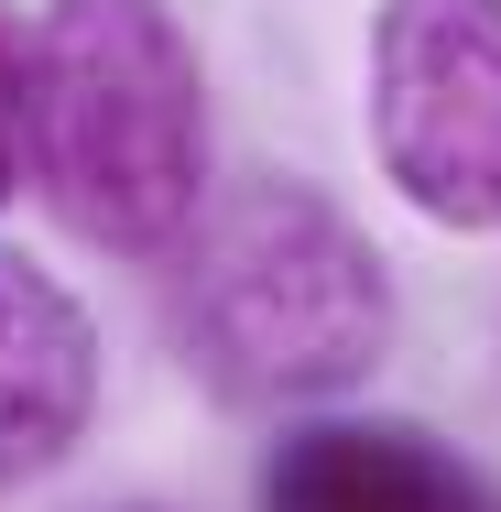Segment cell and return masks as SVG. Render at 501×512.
I'll list each match as a JSON object with an SVG mask.
<instances>
[{"label":"cell","mask_w":501,"mask_h":512,"mask_svg":"<svg viewBox=\"0 0 501 512\" xmlns=\"http://www.w3.org/2000/svg\"><path fill=\"white\" fill-rule=\"evenodd\" d=\"M175 349L218 404L295 414L338 404L393 349V273L371 229L305 175H262L186 229Z\"/></svg>","instance_id":"cell-1"},{"label":"cell","mask_w":501,"mask_h":512,"mask_svg":"<svg viewBox=\"0 0 501 512\" xmlns=\"http://www.w3.org/2000/svg\"><path fill=\"white\" fill-rule=\"evenodd\" d=\"M33 175L120 262L207 218V66L164 0H55L33 22Z\"/></svg>","instance_id":"cell-2"},{"label":"cell","mask_w":501,"mask_h":512,"mask_svg":"<svg viewBox=\"0 0 501 512\" xmlns=\"http://www.w3.org/2000/svg\"><path fill=\"white\" fill-rule=\"evenodd\" d=\"M371 153L436 229H501V0L371 11Z\"/></svg>","instance_id":"cell-3"},{"label":"cell","mask_w":501,"mask_h":512,"mask_svg":"<svg viewBox=\"0 0 501 512\" xmlns=\"http://www.w3.org/2000/svg\"><path fill=\"white\" fill-rule=\"evenodd\" d=\"M88 414H99V327H88V306L44 262L0 251V491L55 469L88 436Z\"/></svg>","instance_id":"cell-4"},{"label":"cell","mask_w":501,"mask_h":512,"mask_svg":"<svg viewBox=\"0 0 501 512\" xmlns=\"http://www.w3.org/2000/svg\"><path fill=\"white\" fill-rule=\"evenodd\" d=\"M262 512H501L480 469H458L425 425H360L327 414L295 425L262 469Z\"/></svg>","instance_id":"cell-5"},{"label":"cell","mask_w":501,"mask_h":512,"mask_svg":"<svg viewBox=\"0 0 501 512\" xmlns=\"http://www.w3.org/2000/svg\"><path fill=\"white\" fill-rule=\"evenodd\" d=\"M22 164H33V33L0 11V207L22 186Z\"/></svg>","instance_id":"cell-6"},{"label":"cell","mask_w":501,"mask_h":512,"mask_svg":"<svg viewBox=\"0 0 501 512\" xmlns=\"http://www.w3.org/2000/svg\"><path fill=\"white\" fill-rule=\"evenodd\" d=\"M120 512H153V502H120Z\"/></svg>","instance_id":"cell-7"}]
</instances>
